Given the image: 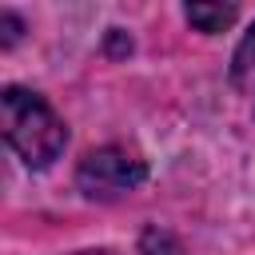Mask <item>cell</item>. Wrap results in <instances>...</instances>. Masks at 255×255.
Wrapping results in <instances>:
<instances>
[{
	"label": "cell",
	"instance_id": "6da1fadb",
	"mask_svg": "<svg viewBox=\"0 0 255 255\" xmlns=\"http://www.w3.org/2000/svg\"><path fill=\"white\" fill-rule=\"evenodd\" d=\"M0 128H4L8 147L28 167H48L68 143L64 120L52 112V104L16 84L4 88V96H0Z\"/></svg>",
	"mask_w": 255,
	"mask_h": 255
},
{
	"label": "cell",
	"instance_id": "5b68a950",
	"mask_svg": "<svg viewBox=\"0 0 255 255\" xmlns=\"http://www.w3.org/2000/svg\"><path fill=\"white\" fill-rule=\"evenodd\" d=\"M139 251H143V255H183V243H179L171 231H159V227H151V231H143V239H139Z\"/></svg>",
	"mask_w": 255,
	"mask_h": 255
},
{
	"label": "cell",
	"instance_id": "3957f363",
	"mask_svg": "<svg viewBox=\"0 0 255 255\" xmlns=\"http://www.w3.org/2000/svg\"><path fill=\"white\" fill-rule=\"evenodd\" d=\"M231 76H235V88L243 92V100L255 108V28L243 36V44L235 48V64H231Z\"/></svg>",
	"mask_w": 255,
	"mask_h": 255
},
{
	"label": "cell",
	"instance_id": "7a4b0ae2",
	"mask_svg": "<svg viewBox=\"0 0 255 255\" xmlns=\"http://www.w3.org/2000/svg\"><path fill=\"white\" fill-rule=\"evenodd\" d=\"M143 179H147V163L131 147H120V143L88 151L76 167V183L88 199H120L135 191Z\"/></svg>",
	"mask_w": 255,
	"mask_h": 255
},
{
	"label": "cell",
	"instance_id": "8992f818",
	"mask_svg": "<svg viewBox=\"0 0 255 255\" xmlns=\"http://www.w3.org/2000/svg\"><path fill=\"white\" fill-rule=\"evenodd\" d=\"M0 24L8 28V32H4V48H8V44H16V36H20V24H16V16H12V12H0Z\"/></svg>",
	"mask_w": 255,
	"mask_h": 255
},
{
	"label": "cell",
	"instance_id": "277c9868",
	"mask_svg": "<svg viewBox=\"0 0 255 255\" xmlns=\"http://www.w3.org/2000/svg\"><path fill=\"white\" fill-rule=\"evenodd\" d=\"M187 20L199 32H223L235 20V8L231 4H187Z\"/></svg>",
	"mask_w": 255,
	"mask_h": 255
},
{
	"label": "cell",
	"instance_id": "52a82bcc",
	"mask_svg": "<svg viewBox=\"0 0 255 255\" xmlns=\"http://www.w3.org/2000/svg\"><path fill=\"white\" fill-rule=\"evenodd\" d=\"M76 255H116V251H104V247H100V251H76Z\"/></svg>",
	"mask_w": 255,
	"mask_h": 255
}]
</instances>
